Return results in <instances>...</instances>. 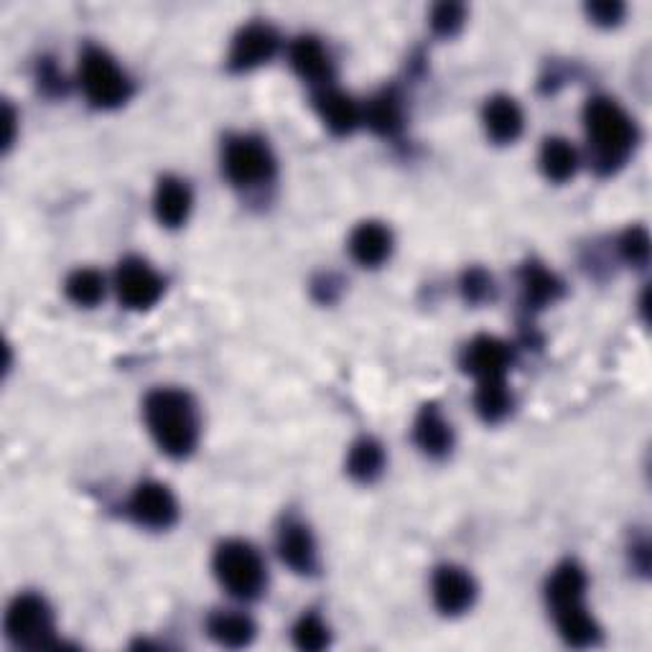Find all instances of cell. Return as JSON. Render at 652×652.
Listing matches in <instances>:
<instances>
[{
	"label": "cell",
	"mask_w": 652,
	"mask_h": 652,
	"mask_svg": "<svg viewBox=\"0 0 652 652\" xmlns=\"http://www.w3.org/2000/svg\"><path fill=\"white\" fill-rule=\"evenodd\" d=\"M146 423L156 444L169 457H186L196 446L200 436V419L196 406L189 393L161 388L146 398Z\"/></svg>",
	"instance_id": "1"
},
{
	"label": "cell",
	"mask_w": 652,
	"mask_h": 652,
	"mask_svg": "<svg viewBox=\"0 0 652 652\" xmlns=\"http://www.w3.org/2000/svg\"><path fill=\"white\" fill-rule=\"evenodd\" d=\"M583 123H587L589 141L594 146L596 164L604 171L625 164L637 143V128L617 102L609 97H594L583 110Z\"/></svg>",
	"instance_id": "2"
},
{
	"label": "cell",
	"mask_w": 652,
	"mask_h": 652,
	"mask_svg": "<svg viewBox=\"0 0 652 652\" xmlns=\"http://www.w3.org/2000/svg\"><path fill=\"white\" fill-rule=\"evenodd\" d=\"M215 573L232 596L255 599L265 587V566L253 545L227 541L215 553Z\"/></svg>",
	"instance_id": "3"
},
{
	"label": "cell",
	"mask_w": 652,
	"mask_h": 652,
	"mask_svg": "<svg viewBox=\"0 0 652 652\" xmlns=\"http://www.w3.org/2000/svg\"><path fill=\"white\" fill-rule=\"evenodd\" d=\"M80 82L85 89L87 100L95 108L110 110L128 102L131 97V80L120 70L108 51L87 49L80 64Z\"/></svg>",
	"instance_id": "4"
},
{
	"label": "cell",
	"mask_w": 652,
	"mask_h": 652,
	"mask_svg": "<svg viewBox=\"0 0 652 652\" xmlns=\"http://www.w3.org/2000/svg\"><path fill=\"white\" fill-rule=\"evenodd\" d=\"M5 635L13 644L28 650L57 648L55 617L49 604L36 594H24L9 606L5 614Z\"/></svg>",
	"instance_id": "5"
},
{
	"label": "cell",
	"mask_w": 652,
	"mask_h": 652,
	"mask_svg": "<svg viewBox=\"0 0 652 652\" xmlns=\"http://www.w3.org/2000/svg\"><path fill=\"white\" fill-rule=\"evenodd\" d=\"M225 171L238 186H255L273 177L276 161H273L270 148L261 138L242 135V138H232L227 143Z\"/></svg>",
	"instance_id": "6"
},
{
	"label": "cell",
	"mask_w": 652,
	"mask_h": 652,
	"mask_svg": "<svg viewBox=\"0 0 652 652\" xmlns=\"http://www.w3.org/2000/svg\"><path fill=\"white\" fill-rule=\"evenodd\" d=\"M116 291H118V299L123 301L128 309L143 311V309H150L158 299H161L164 280L146 261L128 257V261L120 263V268L116 273Z\"/></svg>",
	"instance_id": "7"
},
{
	"label": "cell",
	"mask_w": 652,
	"mask_h": 652,
	"mask_svg": "<svg viewBox=\"0 0 652 652\" xmlns=\"http://www.w3.org/2000/svg\"><path fill=\"white\" fill-rule=\"evenodd\" d=\"M128 510H131L133 520L138 522V526L156 528V530L171 528L179 518V505L177 499H173L171 490L158 482L138 484L133 492Z\"/></svg>",
	"instance_id": "8"
},
{
	"label": "cell",
	"mask_w": 652,
	"mask_h": 652,
	"mask_svg": "<svg viewBox=\"0 0 652 652\" xmlns=\"http://www.w3.org/2000/svg\"><path fill=\"white\" fill-rule=\"evenodd\" d=\"M278 51V34L268 24H250L234 36L230 51V70L247 72L270 62Z\"/></svg>",
	"instance_id": "9"
},
{
	"label": "cell",
	"mask_w": 652,
	"mask_h": 652,
	"mask_svg": "<svg viewBox=\"0 0 652 652\" xmlns=\"http://www.w3.org/2000/svg\"><path fill=\"white\" fill-rule=\"evenodd\" d=\"M434 602L444 614H461L474 604L476 583L464 568L442 566L434 576Z\"/></svg>",
	"instance_id": "10"
},
{
	"label": "cell",
	"mask_w": 652,
	"mask_h": 652,
	"mask_svg": "<svg viewBox=\"0 0 652 652\" xmlns=\"http://www.w3.org/2000/svg\"><path fill=\"white\" fill-rule=\"evenodd\" d=\"M510 362L512 354L505 342H499L495 337H476L467 347L461 365H464L469 375L480 377V381H497V377H505Z\"/></svg>",
	"instance_id": "11"
},
{
	"label": "cell",
	"mask_w": 652,
	"mask_h": 652,
	"mask_svg": "<svg viewBox=\"0 0 652 652\" xmlns=\"http://www.w3.org/2000/svg\"><path fill=\"white\" fill-rule=\"evenodd\" d=\"M413 436L415 444L421 446V451L428 454V457H446L454 446V431L449 421L444 419L434 403L421 408L419 419H415Z\"/></svg>",
	"instance_id": "12"
},
{
	"label": "cell",
	"mask_w": 652,
	"mask_h": 652,
	"mask_svg": "<svg viewBox=\"0 0 652 652\" xmlns=\"http://www.w3.org/2000/svg\"><path fill=\"white\" fill-rule=\"evenodd\" d=\"M154 209L161 225L181 227L189 219V212H192V189L181 179H161L154 196Z\"/></svg>",
	"instance_id": "13"
},
{
	"label": "cell",
	"mask_w": 652,
	"mask_h": 652,
	"mask_svg": "<svg viewBox=\"0 0 652 652\" xmlns=\"http://www.w3.org/2000/svg\"><path fill=\"white\" fill-rule=\"evenodd\" d=\"M484 128H487V135L497 143H512L520 138L522 133V110L520 105L512 100V97L497 95L487 100L482 112Z\"/></svg>",
	"instance_id": "14"
},
{
	"label": "cell",
	"mask_w": 652,
	"mask_h": 652,
	"mask_svg": "<svg viewBox=\"0 0 652 652\" xmlns=\"http://www.w3.org/2000/svg\"><path fill=\"white\" fill-rule=\"evenodd\" d=\"M393 250V234L381 222H362L350 238V253L365 268H375L388 261Z\"/></svg>",
	"instance_id": "15"
},
{
	"label": "cell",
	"mask_w": 652,
	"mask_h": 652,
	"mask_svg": "<svg viewBox=\"0 0 652 652\" xmlns=\"http://www.w3.org/2000/svg\"><path fill=\"white\" fill-rule=\"evenodd\" d=\"M278 553L280 560H283L286 566H291L293 571L309 573L311 568H314L316 558V545L309 528L301 526V522H286L278 535Z\"/></svg>",
	"instance_id": "16"
},
{
	"label": "cell",
	"mask_w": 652,
	"mask_h": 652,
	"mask_svg": "<svg viewBox=\"0 0 652 652\" xmlns=\"http://www.w3.org/2000/svg\"><path fill=\"white\" fill-rule=\"evenodd\" d=\"M291 64L293 70L309 82H326L331 77V57L324 49V44L314 36H299L291 44Z\"/></svg>",
	"instance_id": "17"
},
{
	"label": "cell",
	"mask_w": 652,
	"mask_h": 652,
	"mask_svg": "<svg viewBox=\"0 0 652 652\" xmlns=\"http://www.w3.org/2000/svg\"><path fill=\"white\" fill-rule=\"evenodd\" d=\"M316 110L326 128L337 135L352 133L360 123L358 102H354L352 97L337 93V89H324V93L316 97Z\"/></svg>",
	"instance_id": "18"
},
{
	"label": "cell",
	"mask_w": 652,
	"mask_h": 652,
	"mask_svg": "<svg viewBox=\"0 0 652 652\" xmlns=\"http://www.w3.org/2000/svg\"><path fill=\"white\" fill-rule=\"evenodd\" d=\"M583 591H587V573L581 571V566L568 560V564H560L553 571L548 587H545V596H548V604L556 612L564 609V606L583 602Z\"/></svg>",
	"instance_id": "19"
},
{
	"label": "cell",
	"mask_w": 652,
	"mask_h": 652,
	"mask_svg": "<svg viewBox=\"0 0 652 652\" xmlns=\"http://www.w3.org/2000/svg\"><path fill=\"white\" fill-rule=\"evenodd\" d=\"M553 614H556L558 632L568 644H573V648H589V644L596 642L599 627L594 617L587 612L583 602L564 606V609H556Z\"/></svg>",
	"instance_id": "20"
},
{
	"label": "cell",
	"mask_w": 652,
	"mask_h": 652,
	"mask_svg": "<svg viewBox=\"0 0 652 652\" xmlns=\"http://www.w3.org/2000/svg\"><path fill=\"white\" fill-rule=\"evenodd\" d=\"M520 283H522V299H526L528 309L548 306V303L556 301L560 291H564L560 280L538 263H530L522 268Z\"/></svg>",
	"instance_id": "21"
},
{
	"label": "cell",
	"mask_w": 652,
	"mask_h": 652,
	"mask_svg": "<svg viewBox=\"0 0 652 652\" xmlns=\"http://www.w3.org/2000/svg\"><path fill=\"white\" fill-rule=\"evenodd\" d=\"M212 640L225 644V648H245L253 642L255 625L247 614L240 612H217L209 617Z\"/></svg>",
	"instance_id": "22"
},
{
	"label": "cell",
	"mask_w": 652,
	"mask_h": 652,
	"mask_svg": "<svg viewBox=\"0 0 652 652\" xmlns=\"http://www.w3.org/2000/svg\"><path fill=\"white\" fill-rule=\"evenodd\" d=\"M541 169L551 181H568L579 169V154L564 138H548L541 148Z\"/></svg>",
	"instance_id": "23"
},
{
	"label": "cell",
	"mask_w": 652,
	"mask_h": 652,
	"mask_svg": "<svg viewBox=\"0 0 652 652\" xmlns=\"http://www.w3.org/2000/svg\"><path fill=\"white\" fill-rule=\"evenodd\" d=\"M476 413L482 415L487 423L503 421L507 413L512 411V393L507 390L505 377L497 381H480V390L474 396Z\"/></svg>",
	"instance_id": "24"
},
{
	"label": "cell",
	"mask_w": 652,
	"mask_h": 652,
	"mask_svg": "<svg viewBox=\"0 0 652 652\" xmlns=\"http://www.w3.org/2000/svg\"><path fill=\"white\" fill-rule=\"evenodd\" d=\"M385 467V451L383 446L373 438H362L352 446L350 459H347V472L358 482H373L383 474Z\"/></svg>",
	"instance_id": "25"
},
{
	"label": "cell",
	"mask_w": 652,
	"mask_h": 652,
	"mask_svg": "<svg viewBox=\"0 0 652 652\" xmlns=\"http://www.w3.org/2000/svg\"><path fill=\"white\" fill-rule=\"evenodd\" d=\"M365 120L375 133L381 135L398 133L400 125H403V108H400V100L393 93L377 95L375 100L367 105Z\"/></svg>",
	"instance_id": "26"
},
{
	"label": "cell",
	"mask_w": 652,
	"mask_h": 652,
	"mask_svg": "<svg viewBox=\"0 0 652 652\" xmlns=\"http://www.w3.org/2000/svg\"><path fill=\"white\" fill-rule=\"evenodd\" d=\"M67 295L80 306H95L105 295V280L97 270H77L67 280Z\"/></svg>",
	"instance_id": "27"
},
{
	"label": "cell",
	"mask_w": 652,
	"mask_h": 652,
	"mask_svg": "<svg viewBox=\"0 0 652 652\" xmlns=\"http://www.w3.org/2000/svg\"><path fill=\"white\" fill-rule=\"evenodd\" d=\"M293 642L295 648L309 652L324 650L326 644H329V627H326L316 614H306V617H301L299 625L293 627Z\"/></svg>",
	"instance_id": "28"
},
{
	"label": "cell",
	"mask_w": 652,
	"mask_h": 652,
	"mask_svg": "<svg viewBox=\"0 0 652 652\" xmlns=\"http://www.w3.org/2000/svg\"><path fill=\"white\" fill-rule=\"evenodd\" d=\"M619 250H621V255H625V261L629 265H637V268H642V265L648 263V257H650L648 232H644L642 227H632V230H627V234L619 242Z\"/></svg>",
	"instance_id": "29"
},
{
	"label": "cell",
	"mask_w": 652,
	"mask_h": 652,
	"mask_svg": "<svg viewBox=\"0 0 652 652\" xmlns=\"http://www.w3.org/2000/svg\"><path fill=\"white\" fill-rule=\"evenodd\" d=\"M461 24H464V5H459V3L436 5L434 16H431V26H434V32L442 36L457 34Z\"/></svg>",
	"instance_id": "30"
},
{
	"label": "cell",
	"mask_w": 652,
	"mask_h": 652,
	"mask_svg": "<svg viewBox=\"0 0 652 652\" xmlns=\"http://www.w3.org/2000/svg\"><path fill=\"white\" fill-rule=\"evenodd\" d=\"M492 293V278L484 270H469L464 276V295L469 301H484Z\"/></svg>",
	"instance_id": "31"
},
{
	"label": "cell",
	"mask_w": 652,
	"mask_h": 652,
	"mask_svg": "<svg viewBox=\"0 0 652 652\" xmlns=\"http://www.w3.org/2000/svg\"><path fill=\"white\" fill-rule=\"evenodd\" d=\"M589 16L596 21L599 26H614L619 24L621 16H625V5L614 3V0H604V3H591Z\"/></svg>",
	"instance_id": "32"
},
{
	"label": "cell",
	"mask_w": 652,
	"mask_h": 652,
	"mask_svg": "<svg viewBox=\"0 0 652 652\" xmlns=\"http://www.w3.org/2000/svg\"><path fill=\"white\" fill-rule=\"evenodd\" d=\"M5 123H9V135H5V146L13 143V125H16V118H13V110L5 108Z\"/></svg>",
	"instance_id": "33"
}]
</instances>
